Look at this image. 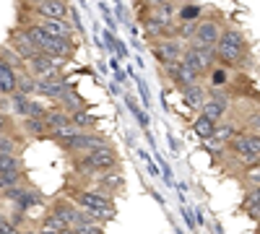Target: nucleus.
I'll return each mask as SVG.
<instances>
[{
  "label": "nucleus",
  "instance_id": "1",
  "mask_svg": "<svg viewBox=\"0 0 260 234\" xmlns=\"http://www.w3.org/2000/svg\"><path fill=\"white\" fill-rule=\"evenodd\" d=\"M26 31V37L31 39V45L42 52V55H47V57H52V60H60V57H71L73 52H76V42L73 39H60V37H50V34H45L37 24L34 26H26L24 29Z\"/></svg>",
  "mask_w": 260,
  "mask_h": 234
},
{
  "label": "nucleus",
  "instance_id": "2",
  "mask_svg": "<svg viewBox=\"0 0 260 234\" xmlns=\"http://www.w3.org/2000/svg\"><path fill=\"white\" fill-rule=\"evenodd\" d=\"M213 55L221 62H226V65H240L247 55V42H245L242 31L240 29H224L219 42H216V47H213Z\"/></svg>",
  "mask_w": 260,
  "mask_h": 234
},
{
  "label": "nucleus",
  "instance_id": "3",
  "mask_svg": "<svg viewBox=\"0 0 260 234\" xmlns=\"http://www.w3.org/2000/svg\"><path fill=\"white\" fill-rule=\"evenodd\" d=\"M117 161H120L117 151L110 143H104V146L94 148V151H89L78 161V172L81 175H104V172H110L112 166H117Z\"/></svg>",
  "mask_w": 260,
  "mask_h": 234
},
{
  "label": "nucleus",
  "instance_id": "4",
  "mask_svg": "<svg viewBox=\"0 0 260 234\" xmlns=\"http://www.w3.org/2000/svg\"><path fill=\"white\" fill-rule=\"evenodd\" d=\"M221 37V26L216 18H203L195 26V37L190 39V50H213Z\"/></svg>",
  "mask_w": 260,
  "mask_h": 234
},
{
  "label": "nucleus",
  "instance_id": "5",
  "mask_svg": "<svg viewBox=\"0 0 260 234\" xmlns=\"http://www.w3.org/2000/svg\"><path fill=\"white\" fill-rule=\"evenodd\" d=\"M213 60H216L213 50H190V47H185V55H182L180 62L185 68H190L195 76H206V73L213 71Z\"/></svg>",
  "mask_w": 260,
  "mask_h": 234
},
{
  "label": "nucleus",
  "instance_id": "6",
  "mask_svg": "<svg viewBox=\"0 0 260 234\" xmlns=\"http://www.w3.org/2000/svg\"><path fill=\"white\" fill-rule=\"evenodd\" d=\"M232 151L240 156L245 164L260 161V136H255V133L234 136V138H232Z\"/></svg>",
  "mask_w": 260,
  "mask_h": 234
},
{
  "label": "nucleus",
  "instance_id": "7",
  "mask_svg": "<svg viewBox=\"0 0 260 234\" xmlns=\"http://www.w3.org/2000/svg\"><path fill=\"white\" fill-rule=\"evenodd\" d=\"M154 55L164 62V65H175V62L182 60L185 55V47H182V42L180 39H159L156 45H154Z\"/></svg>",
  "mask_w": 260,
  "mask_h": 234
},
{
  "label": "nucleus",
  "instance_id": "8",
  "mask_svg": "<svg viewBox=\"0 0 260 234\" xmlns=\"http://www.w3.org/2000/svg\"><path fill=\"white\" fill-rule=\"evenodd\" d=\"M11 47H13V52H16V57L18 60H31V57H37V55H42L34 45H31V39L26 37V31L24 29H16L13 34H11Z\"/></svg>",
  "mask_w": 260,
  "mask_h": 234
},
{
  "label": "nucleus",
  "instance_id": "9",
  "mask_svg": "<svg viewBox=\"0 0 260 234\" xmlns=\"http://www.w3.org/2000/svg\"><path fill=\"white\" fill-rule=\"evenodd\" d=\"M31 13H37L39 18H55V21H65L68 16V6L62 0H42V3L31 6Z\"/></svg>",
  "mask_w": 260,
  "mask_h": 234
},
{
  "label": "nucleus",
  "instance_id": "10",
  "mask_svg": "<svg viewBox=\"0 0 260 234\" xmlns=\"http://www.w3.org/2000/svg\"><path fill=\"white\" fill-rule=\"evenodd\" d=\"M107 141L102 138V136H96V133H81V136H76L73 141H68L65 143V148L68 151H94V148H99V146H104Z\"/></svg>",
  "mask_w": 260,
  "mask_h": 234
},
{
  "label": "nucleus",
  "instance_id": "11",
  "mask_svg": "<svg viewBox=\"0 0 260 234\" xmlns=\"http://www.w3.org/2000/svg\"><path fill=\"white\" fill-rule=\"evenodd\" d=\"M45 34L50 37H60V39H73V26L65 24V21H55V18H39L37 24Z\"/></svg>",
  "mask_w": 260,
  "mask_h": 234
},
{
  "label": "nucleus",
  "instance_id": "12",
  "mask_svg": "<svg viewBox=\"0 0 260 234\" xmlns=\"http://www.w3.org/2000/svg\"><path fill=\"white\" fill-rule=\"evenodd\" d=\"M65 86H68V81H65V78H42V81H37V94L57 102L60 94L65 91Z\"/></svg>",
  "mask_w": 260,
  "mask_h": 234
},
{
  "label": "nucleus",
  "instance_id": "13",
  "mask_svg": "<svg viewBox=\"0 0 260 234\" xmlns=\"http://www.w3.org/2000/svg\"><path fill=\"white\" fill-rule=\"evenodd\" d=\"M201 110H203L201 115H203L206 120H211V122L219 125V120L226 115V96H219V94H216L213 99H206V104H203Z\"/></svg>",
  "mask_w": 260,
  "mask_h": 234
},
{
  "label": "nucleus",
  "instance_id": "14",
  "mask_svg": "<svg viewBox=\"0 0 260 234\" xmlns=\"http://www.w3.org/2000/svg\"><path fill=\"white\" fill-rule=\"evenodd\" d=\"M167 73H169V78L175 81L177 86H182V89L195 86V83H198V76H195L190 68H185L182 62H175V65H167Z\"/></svg>",
  "mask_w": 260,
  "mask_h": 234
},
{
  "label": "nucleus",
  "instance_id": "15",
  "mask_svg": "<svg viewBox=\"0 0 260 234\" xmlns=\"http://www.w3.org/2000/svg\"><path fill=\"white\" fill-rule=\"evenodd\" d=\"M60 104H62V107L65 110H68V115H76V112H86V102L78 96V91L71 86V83H68V86H65V91L60 94V99H57Z\"/></svg>",
  "mask_w": 260,
  "mask_h": 234
},
{
  "label": "nucleus",
  "instance_id": "16",
  "mask_svg": "<svg viewBox=\"0 0 260 234\" xmlns=\"http://www.w3.org/2000/svg\"><path fill=\"white\" fill-rule=\"evenodd\" d=\"M16 71L8 65L6 60H0V94L3 96H13L16 94Z\"/></svg>",
  "mask_w": 260,
  "mask_h": 234
},
{
  "label": "nucleus",
  "instance_id": "17",
  "mask_svg": "<svg viewBox=\"0 0 260 234\" xmlns=\"http://www.w3.org/2000/svg\"><path fill=\"white\" fill-rule=\"evenodd\" d=\"M45 125L50 127V130H62V127L71 125V115L62 112V110H52V112H45Z\"/></svg>",
  "mask_w": 260,
  "mask_h": 234
},
{
  "label": "nucleus",
  "instance_id": "18",
  "mask_svg": "<svg viewBox=\"0 0 260 234\" xmlns=\"http://www.w3.org/2000/svg\"><path fill=\"white\" fill-rule=\"evenodd\" d=\"M37 91V78H31L29 73H21L18 78H16V94H21V96H29L31 99V94Z\"/></svg>",
  "mask_w": 260,
  "mask_h": 234
},
{
  "label": "nucleus",
  "instance_id": "19",
  "mask_svg": "<svg viewBox=\"0 0 260 234\" xmlns=\"http://www.w3.org/2000/svg\"><path fill=\"white\" fill-rule=\"evenodd\" d=\"M24 130L34 138H45L47 136V125H45V117H26L24 120Z\"/></svg>",
  "mask_w": 260,
  "mask_h": 234
},
{
  "label": "nucleus",
  "instance_id": "20",
  "mask_svg": "<svg viewBox=\"0 0 260 234\" xmlns=\"http://www.w3.org/2000/svg\"><path fill=\"white\" fill-rule=\"evenodd\" d=\"M185 102H187V107H192V110H198V107L206 104V94H203V89L198 86V83L185 89Z\"/></svg>",
  "mask_w": 260,
  "mask_h": 234
},
{
  "label": "nucleus",
  "instance_id": "21",
  "mask_svg": "<svg viewBox=\"0 0 260 234\" xmlns=\"http://www.w3.org/2000/svg\"><path fill=\"white\" fill-rule=\"evenodd\" d=\"M24 180V172H0V193H6L11 187H18Z\"/></svg>",
  "mask_w": 260,
  "mask_h": 234
},
{
  "label": "nucleus",
  "instance_id": "22",
  "mask_svg": "<svg viewBox=\"0 0 260 234\" xmlns=\"http://www.w3.org/2000/svg\"><path fill=\"white\" fill-rule=\"evenodd\" d=\"M102 182H104V187H110V190H122L125 187V180H122V172L120 169H110V172H104L102 175Z\"/></svg>",
  "mask_w": 260,
  "mask_h": 234
},
{
  "label": "nucleus",
  "instance_id": "23",
  "mask_svg": "<svg viewBox=\"0 0 260 234\" xmlns=\"http://www.w3.org/2000/svg\"><path fill=\"white\" fill-rule=\"evenodd\" d=\"M192 130L198 133L201 138H211L213 136V130H216V122H211V120H206L203 115L195 120V125H192Z\"/></svg>",
  "mask_w": 260,
  "mask_h": 234
},
{
  "label": "nucleus",
  "instance_id": "24",
  "mask_svg": "<svg viewBox=\"0 0 260 234\" xmlns=\"http://www.w3.org/2000/svg\"><path fill=\"white\" fill-rule=\"evenodd\" d=\"M234 136H237V127L229 125V122H224V125H216V130H213L211 138H216V141H219V146H221V143H226V141L234 138Z\"/></svg>",
  "mask_w": 260,
  "mask_h": 234
},
{
  "label": "nucleus",
  "instance_id": "25",
  "mask_svg": "<svg viewBox=\"0 0 260 234\" xmlns=\"http://www.w3.org/2000/svg\"><path fill=\"white\" fill-rule=\"evenodd\" d=\"M0 172H24L18 156H0Z\"/></svg>",
  "mask_w": 260,
  "mask_h": 234
},
{
  "label": "nucleus",
  "instance_id": "26",
  "mask_svg": "<svg viewBox=\"0 0 260 234\" xmlns=\"http://www.w3.org/2000/svg\"><path fill=\"white\" fill-rule=\"evenodd\" d=\"M71 122L81 130V127H94L96 125V117L89 115V112H76V115H71Z\"/></svg>",
  "mask_w": 260,
  "mask_h": 234
},
{
  "label": "nucleus",
  "instance_id": "27",
  "mask_svg": "<svg viewBox=\"0 0 260 234\" xmlns=\"http://www.w3.org/2000/svg\"><path fill=\"white\" fill-rule=\"evenodd\" d=\"M18 154V143L11 136H0V156H16Z\"/></svg>",
  "mask_w": 260,
  "mask_h": 234
},
{
  "label": "nucleus",
  "instance_id": "28",
  "mask_svg": "<svg viewBox=\"0 0 260 234\" xmlns=\"http://www.w3.org/2000/svg\"><path fill=\"white\" fill-rule=\"evenodd\" d=\"M257 206H260V187H252L247 193V198H245V203H242V208L247 211V214H252Z\"/></svg>",
  "mask_w": 260,
  "mask_h": 234
},
{
  "label": "nucleus",
  "instance_id": "29",
  "mask_svg": "<svg viewBox=\"0 0 260 234\" xmlns=\"http://www.w3.org/2000/svg\"><path fill=\"white\" fill-rule=\"evenodd\" d=\"M180 21H182V24H190V21H198V16H201V8L198 6H185L180 13Z\"/></svg>",
  "mask_w": 260,
  "mask_h": 234
},
{
  "label": "nucleus",
  "instance_id": "30",
  "mask_svg": "<svg viewBox=\"0 0 260 234\" xmlns=\"http://www.w3.org/2000/svg\"><path fill=\"white\" fill-rule=\"evenodd\" d=\"M245 177H247L250 182H255V187H260V164H252L247 172H245Z\"/></svg>",
  "mask_w": 260,
  "mask_h": 234
},
{
  "label": "nucleus",
  "instance_id": "31",
  "mask_svg": "<svg viewBox=\"0 0 260 234\" xmlns=\"http://www.w3.org/2000/svg\"><path fill=\"white\" fill-rule=\"evenodd\" d=\"M0 234H18V231H16V224L0 216Z\"/></svg>",
  "mask_w": 260,
  "mask_h": 234
},
{
  "label": "nucleus",
  "instance_id": "32",
  "mask_svg": "<svg viewBox=\"0 0 260 234\" xmlns=\"http://www.w3.org/2000/svg\"><path fill=\"white\" fill-rule=\"evenodd\" d=\"M11 127H13L11 120H8L3 112H0V136H8V133H11Z\"/></svg>",
  "mask_w": 260,
  "mask_h": 234
},
{
  "label": "nucleus",
  "instance_id": "33",
  "mask_svg": "<svg viewBox=\"0 0 260 234\" xmlns=\"http://www.w3.org/2000/svg\"><path fill=\"white\" fill-rule=\"evenodd\" d=\"M211 78H213V83H224V81H226V73L213 68V71H211Z\"/></svg>",
  "mask_w": 260,
  "mask_h": 234
},
{
  "label": "nucleus",
  "instance_id": "34",
  "mask_svg": "<svg viewBox=\"0 0 260 234\" xmlns=\"http://www.w3.org/2000/svg\"><path fill=\"white\" fill-rule=\"evenodd\" d=\"M250 127H255V130H260V115H252V117H250Z\"/></svg>",
  "mask_w": 260,
  "mask_h": 234
},
{
  "label": "nucleus",
  "instance_id": "35",
  "mask_svg": "<svg viewBox=\"0 0 260 234\" xmlns=\"http://www.w3.org/2000/svg\"><path fill=\"white\" fill-rule=\"evenodd\" d=\"M250 216H255V219H260V206H257V208L252 211V214H250Z\"/></svg>",
  "mask_w": 260,
  "mask_h": 234
},
{
  "label": "nucleus",
  "instance_id": "36",
  "mask_svg": "<svg viewBox=\"0 0 260 234\" xmlns=\"http://www.w3.org/2000/svg\"><path fill=\"white\" fill-rule=\"evenodd\" d=\"M24 234H37V231H24Z\"/></svg>",
  "mask_w": 260,
  "mask_h": 234
}]
</instances>
